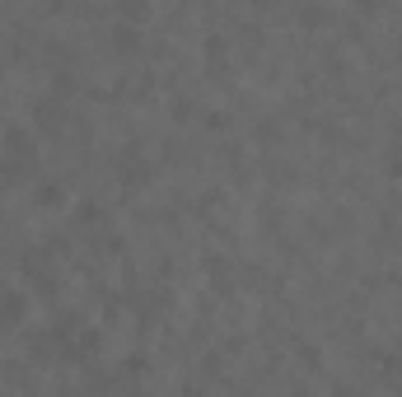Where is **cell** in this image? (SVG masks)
Instances as JSON below:
<instances>
[{"instance_id":"obj_2","label":"cell","mask_w":402,"mask_h":397,"mask_svg":"<svg viewBox=\"0 0 402 397\" xmlns=\"http://www.w3.org/2000/svg\"><path fill=\"white\" fill-rule=\"evenodd\" d=\"M33 201L38 206H56V201H61V182H43V187L33 192Z\"/></svg>"},{"instance_id":"obj_3","label":"cell","mask_w":402,"mask_h":397,"mask_svg":"<svg viewBox=\"0 0 402 397\" xmlns=\"http://www.w3.org/2000/svg\"><path fill=\"white\" fill-rule=\"evenodd\" d=\"M23 295H5V304H0V318H23Z\"/></svg>"},{"instance_id":"obj_1","label":"cell","mask_w":402,"mask_h":397,"mask_svg":"<svg viewBox=\"0 0 402 397\" xmlns=\"http://www.w3.org/2000/svg\"><path fill=\"white\" fill-rule=\"evenodd\" d=\"M28 145H33V140H28V131H23V126H10V131H5V150H10V155H33V150H28Z\"/></svg>"},{"instance_id":"obj_4","label":"cell","mask_w":402,"mask_h":397,"mask_svg":"<svg viewBox=\"0 0 402 397\" xmlns=\"http://www.w3.org/2000/svg\"><path fill=\"white\" fill-rule=\"evenodd\" d=\"M300 19H304V23H323L327 10H318V5H313V10H300Z\"/></svg>"}]
</instances>
